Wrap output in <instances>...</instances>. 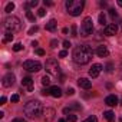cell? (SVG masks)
Instances as JSON below:
<instances>
[{
  "mask_svg": "<svg viewBox=\"0 0 122 122\" xmlns=\"http://www.w3.org/2000/svg\"><path fill=\"white\" fill-rule=\"evenodd\" d=\"M93 56V50L88 45H81L73 50V60L78 65H86L91 62V59Z\"/></svg>",
  "mask_w": 122,
  "mask_h": 122,
  "instance_id": "1",
  "label": "cell"
},
{
  "mask_svg": "<svg viewBox=\"0 0 122 122\" xmlns=\"http://www.w3.org/2000/svg\"><path fill=\"white\" fill-rule=\"evenodd\" d=\"M42 111H43V108H42V103L39 101H30L25 106V113L29 118H36V116L42 115Z\"/></svg>",
  "mask_w": 122,
  "mask_h": 122,
  "instance_id": "2",
  "label": "cell"
},
{
  "mask_svg": "<svg viewBox=\"0 0 122 122\" xmlns=\"http://www.w3.org/2000/svg\"><path fill=\"white\" fill-rule=\"evenodd\" d=\"M66 9H68V13L71 16H79L83 10V6H85V2L83 0H68L65 3Z\"/></svg>",
  "mask_w": 122,
  "mask_h": 122,
  "instance_id": "3",
  "label": "cell"
},
{
  "mask_svg": "<svg viewBox=\"0 0 122 122\" xmlns=\"http://www.w3.org/2000/svg\"><path fill=\"white\" fill-rule=\"evenodd\" d=\"M5 27H6V30L7 32H17V30H20L22 29V23H20V20H19V17H16V16H9L6 20H5Z\"/></svg>",
  "mask_w": 122,
  "mask_h": 122,
  "instance_id": "4",
  "label": "cell"
},
{
  "mask_svg": "<svg viewBox=\"0 0 122 122\" xmlns=\"http://www.w3.org/2000/svg\"><path fill=\"white\" fill-rule=\"evenodd\" d=\"M93 32V22H92V17H85L82 25H81V35L83 37H88L89 35H92Z\"/></svg>",
  "mask_w": 122,
  "mask_h": 122,
  "instance_id": "5",
  "label": "cell"
},
{
  "mask_svg": "<svg viewBox=\"0 0 122 122\" xmlns=\"http://www.w3.org/2000/svg\"><path fill=\"white\" fill-rule=\"evenodd\" d=\"M45 68H46V72H49L50 75H55V76H59L60 75L59 63H57V60H55V59H47Z\"/></svg>",
  "mask_w": 122,
  "mask_h": 122,
  "instance_id": "6",
  "label": "cell"
},
{
  "mask_svg": "<svg viewBox=\"0 0 122 122\" xmlns=\"http://www.w3.org/2000/svg\"><path fill=\"white\" fill-rule=\"evenodd\" d=\"M23 69H26L27 72H39L42 69V63L37 60H26L23 63Z\"/></svg>",
  "mask_w": 122,
  "mask_h": 122,
  "instance_id": "7",
  "label": "cell"
},
{
  "mask_svg": "<svg viewBox=\"0 0 122 122\" xmlns=\"http://www.w3.org/2000/svg\"><path fill=\"white\" fill-rule=\"evenodd\" d=\"M116 32H118V26H116V23L106 25L105 29H103V33H105L106 36H113V35H116Z\"/></svg>",
  "mask_w": 122,
  "mask_h": 122,
  "instance_id": "8",
  "label": "cell"
},
{
  "mask_svg": "<svg viewBox=\"0 0 122 122\" xmlns=\"http://www.w3.org/2000/svg\"><path fill=\"white\" fill-rule=\"evenodd\" d=\"M2 83H3V86H6V88L13 86V85H15V75H13V73H7V75H5Z\"/></svg>",
  "mask_w": 122,
  "mask_h": 122,
  "instance_id": "9",
  "label": "cell"
},
{
  "mask_svg": "<svg viewBox=\"0 0 122 122\" xmlns=\"http://www.w3.org/2000/svg\"><path fill=\"white\" fill-rule=\"evenodd\" d=\"M22 86L27 91V92H32L33 91V79L30 76H26L22 79Z\"/></svg>",
  "mask_w": 122,
  "mask_h": 122,
  "instance_id": "10",
  "label": "cell"
},
{
  "mask_svg": "<svg viewBox=\"0 0 122 122\" xmlns=\"http://www.w3.org/2000/svg\"><path fill=\"white\" fill-rule=\"evenodd\" d=\"M102 69H103V68H102L101 63H95V65H92V68L89 69V76H91V78H96V76L101 73Z\"/></svg>",
  "mask_w": 122,
  "mask_h": 122,
  "instance_id": "11",
  "label": "cell"
},
{
  "mask_svg": "<svg viewBox=\"0 0 122 122\" xmlns=\"http://www.w3.org/2000/svg\"><path fill=\"white\" fill-rule=\"evenodd\" d=\"M53 118H55V109H52V108H46L45 109V122H52L53 121Z\"/></svg>",
  "mask_w": 122,
  "mask_h": 122,
  "instance_id": "12",
  "label": "cell"
},
{
  "mask_svg": "<svg viewBox=\"0 0 122 122\" xmlns=\"http://www.w3.org/2000/svg\"><path fill=\"white\" fill-rule=\"evenodd\" d=\"M78 83H79V86L83 88V89H91V88H92V82H91L89 79H86V78H79V79H78Z\"/></svg>",
  "mask_w": 122,
  "mask_h": 122,
  "instance_id": "13",
  "label": "cell"
},
{
  "mask_svg": "<svg viewBox=\"0 0 122 122\" xmlns=\"http://www.w3.org/2000/svg\"><path fill=\"white\" fill-rule=\"evenodd\" d=\"M49 95L53 98H60L62 96V91H60L59 86H52V88H49Z\"/></svg>",
  "mask_w": 122,
  "mask_h": 122,
  "instance_id": "14",
  "label": "cell"
},
{
  "mask_svg": "<svg viewBox=\"0 0 122 122\" xmlns=\"http://www.w3.org/2000/svg\"><path fill=\"white\" fill-rule=\"evenodd\" d=\"M96 53H98V56H99V57H106V56L109 55V52H108V47H106L105 45H101V46H98V49H96Z\"/></svg>",
  "mask_w": 122,
  "mask_h": 122,
  "instance_id": "15",
  "label": "cell"
},
{
  "mask_svg": "<svg viewBox=\"0 0 122 122\" xmlns=\"http://www.w3.org/2000/svg\"><path fill=\"white\" fill-rule=\"evenodd\" d=\"M105 103L108 106H115V105H118V98L115 95H108L105 98Z\"/></svg>",
  "mask_w": 122,
  "mask_h": 122,
  "instance_id": "16",
  "label": "cell"
},
{
  "mask_svg": "<svg viewBox=\"0 0 122 122\" xmlns=\"http://www.w3.org/2000/svg\"><path fill=\"white\" fill-rule=\"evenodd\" d=\"M56 26H57V22H56L55 19H50V20L46 23V30H49V32H53V30L56 29Z\"/></svg>",
  "mask_w": 122,
  "mask_h": 122,
  "instance_id": "17",
  "label": "cell"
},
{
  "mask_svg": "<svg viewBox=\"0 0 122 122\" xmlns=\"http://www.w3.org/2000/svg\"><path fill=\"white\" fill-rule=\"evenodd\" d=\"M103 118H105L108 122H112V121L115 119V113H113L112 111H106V112H103Z\"/></svg>",
  "mask_w": 122,
  "mask_h": 122,
  "instance_id": "18",
  "label": "cell"
},
{
  "mask_svg": "<svg viewBox=\"0 0 122 122\" xmlns=\"http://www.w3.org/2000/svg\"><path fill=\"white\" fill-rule=\"evenodd\" d=\"M13 40V33L12 32H6L5 33V37H3V42L5 43H9V42H12Z\"/></svg>",
  "mask_w": 122,
  "mask_h": 122,
  "instance_id": "19",
  "label": "cell"
},
{
  "mask_svg": "<svg viewBox=\"0 0 122 122\" xmlns=\"http://www.w3.org/2000/svg\"><path fill=\"white\" fill-rule=\"evenodd\" d=\"M42 85H43V86H49V85H50V78L45 75V76L42 78Z\"/></svg>",
  "mask_w": 122,
  "mask_h": 122,
  "instance_id": "20",
  "label": "cell"
},
{
  "mask_svg": "<svg viewBox=\"0 0 122 122\" xmlns=\"http://www.w3.org/2000/svg\"><path fill=\"white\" fill-rule=\"evenodd\" d=\"M109 16L112 17V20H113V22L118 19V13L115 12V9H109Z\"/></svg>",
  "mask_w": 122,
  "mask_h": 122,
  "instance_id": "21",
  "label": "cell"
},
{
  "mask_svg": "<svg viewBox=\"0 0 122 122\" xmlns=\"http://www.w3.org/2000/svg\"><path fill=\"white\" fill-rule=\"evenodd\" d=\"M69 108H71V111H81V109H82V106H81L79 103H76V102H73Z\"/></svg>",
  "mask_w": 122,
  "mask_h": 122,
  "instance_id": "22",
  "label": "cell"
},
{
  "mask_svg": "<svg viewBox=\"0 0 122 122\" xmlns=\"http://www.w3.org/2000/svg\"><path fill=\"white\" fill-rule=\"evenodd\" d=\"M13 10H15V3H7V6H6V12L10 13V12H13Z\"/></svg>",
  "mask_w": 122,
  "mask_h": 122,
  "instance_id": "23",
  "label": "cell"
},
{
  "mask_svg": "<svg viewBox=\"0 0 122 122\" xmlns=\"http://www.w3.org/2000/svg\"><path fill=\"white\" fill-rule=\"evenodd\" d=\"M99 23H101L102 26H103V25L106 23V16H105L103 13H101V15H99Z\"/></svg>",
  "mask_w": 122,
  "mask_h": 122,
  "instance_id": "24",
  "label": "cell"
},
{
  "mask_svg": "<svg viewBox=\"0 0 122 122\" xmlns=\"http://www.w3.org/2000/svg\"><path fill=\"white\" fill-rule=\"evenodd\" d=\"M68 121H69V122H76V121H78V116L73 115V113H69V115H68Z\"/></svg>",
  "mask_w": 122,
  "mask_h": 122,
  "instance_id": "25",
  "label": "cell"
},
{
  "mask_svg": "<svg viewBox=\"0 0 122 122\" xmlns=\"http://www.w3.org/2000/svg\"><path fill=\"white\" fill-rule=\"evenodd\" d=\"M22 49H23V45H22V43H16V45L13 46V50H15V52H20Z\"/></svg>",
  "mask_w": 122,
  "mask_h": 122,
  "instance_id": "26",
  "label": "cell"
},
{
  "mask_svg": "<svg viewBox=\"0 0 122 122\" xmlns=\"http://www.w3.org/2000/svg\"><path fill=\"white\" fill-rule=\"evenodd\" d=\"M71 33H72V36H73V37H76V36H78V32H76V25H72V27H71Z\"/></svg>",
  "mask_w": 122,
  "mask_h": 122,
  "instance_id": "27",
  "label": "cell"
},
{
  "mask_svg": "<svg viewBox=\"0 0 122 122\" xmlns=\"http://www.w3.org/2000/svg\"><path fill=\"white\" fill-rule=\"evenodd\" d=\"M26 17H27L30 22H35V16H33V13H32V12H26Z\"/></svg>",
  "mask_w": 122,
  "mask_h": 122,
  "instance_id": "28",
  "label": "cell"
},
{
  "mask_svg": "<svg viewBox=\"0 0 122 122\" xmlns=\"http://www.w3.org/2000/svg\"><path fill=\"white\" fill-rule=\"evenodd\" d=\"M37 32H39V27L37 26H33V27L29 29V35H33V33H37Z\"/></svg>",
  "mask_w": 122,
  "mask_h": 122,
  "instance_id": "29",
  "label": "cell"
},
{
  "mask_svg": "<svg viewBox=\"0 0 122 122\" xmlns=\"http://www.w3.org/2000/svg\"><path fill=\"white\" fill-rule=\"evenodd\" d=\"M82 122H98V119H96V116H89V118H86Z\"/></svg>",
  "mask_w": 122,
  "mask_h": 122,
  "instance_id": "30",
  "label": "cell"
},
{
  "mask_svg": "<svg viewBox=\"0 0 122 122\" xmlns=\"http://www.w3.org/2000/svg\"><path fill=\"white\" fill-rule=\"evenodd\" d=\"M57 45H59V42H57L56 39H53V40L50 42V47H53V49H55V47H57Z\"/></svg>",
  "mask_w": 122,
  "mask_h": 122,
  "instance_id": "31",
  "label": "cell"
},
{
  "mask_svg": "<svg viewBox=\"0 0 122 122\" xmlns=\"http://www.w3.org/2000/svg\"><path fill=\"white\" fill-rule=\"evenodd\" d=\"M36 55H39V56H45V50L40 49V47H37V49H36Z\"/></svg>",
  "mask_w": 122,
  "mask_h": 122,
  "instance_id": "32",
  "label": "cell"
},
{
  "mask_svg": "<svg viewBox=\"0 0 122 122\" xmlns=\"http://www.w3.org/2000/svg\"><path fill=\"white\" fill-rule=\"evenodd\" d=\"M10 99H12V102H19V99H20V98H19V95H17V93H15V95H12V98H10Z\"/></svg>",
  "mask_w": 122,
  "mask_h": 122,
  "instance_id": "33",
  "label": "cell"
},
{
  "mask_svg": "<svg viewBox=\"0 0 122 122\" xmlns=\"http://www.w3.org/2000/svg\"><path fill=\"white\" fill-rule=\"evenodd\" d=\"M37 15H39L40 17H43V16L46 15V10H45V9H39V10H37Z\"/></svg>",
  "mask_w": 122,
  "mask_h": 122,
  "instance_id": "34",
  "label": "cell"
},
{
  "mask_svg": "<svg viewBox=\"0 0 122 122\" xmlns=\"http://www.w3.org/2000/svg\"><path fill=\"white\" fill-rule=\"evenodd\" d=\"M112 71H113V65L109 62V63L106 65V72H112Z\"/></svg>",
  "mask_w": 122,
  "mask_h": 122,
  "instance_id": "35",
  "label": "cell"
},
{
  "mask_svg": "<svg viewBox=\"0 0 122 122\" xmlns=\"http://www.w3.org/2000/svg\"><path fill=\"white\" fill-rule=\"evenodd\" d=\"M37 6V0H32V2H29V7H36Z\"/></svg>",
  "mask_w": 122,
  "mask_h": 122,
  "instance_id": "36",
  "label": "cell"
},
{
  "mask_svg": "<svg viewBox=\"0 0 122 122\" xmlns=\"http://www.w3.org/2000/svg\"><path fill=\"white\" fill-rule=\"evenodd\" d=\"M71 46H72V45H71L69 40H65V42H63V47H65V49H69Z\"/></svg>",
  "mask_w": 122,
  "mask_h": 122,
  "instance_id": "37",
  "label": "cell"
},
{
  "mask_svg": "<svg viewBox=\"0 0 122 122\" xmlns=\"http://www.w3.org/2000/svg\"><path fill=\"white\" fill-rule=\"evenodd\" d=\"M59 56H60V57H66V56H68V52H66V50H60V52H59Z\"/></svg>",
  "mask_w": 122,
  "mask_h": 122,
  "instance_id": "38",
  "label": "cell"
},
{
  "mask_svg": "<svg viewBox=\"0 0 122 122\" xmlns=\"http://www.w3.org/2000/svg\"><path fill=\"white\" fill-rule=\"evenodd\" d=\"M66 93H68V95H73V93H75V89H73V88H69V89L66 91Z\"/></svg>",
  "mask_w": 122,
  "mask_h": 122,
  "instance_id": "39",
  "label": "cell"
},
{
  "mask_svg": "<svg viewBox=\"0 0 122 122\" xmlns=\"http://www.w3.org/2000/svg\"><path fill=\"white\" fill-rule=\"evenodd\" d=\"M12 122H26V121H25L23 118H15V119H13Z\"/></svg>",
  "mask_w": 122,
  "mask_h": 122,
  "instance_id": "40",
  "label": "cell"
},
{
  "mask_svg": "<svg viewBox=\"0 0 122 122\" xmlns=\"http://www.w3.org/2000/svg\"><path fill=\"white\" fill-rule=\"evenodd\" d=\"M6 101H7V99H6V96H2V98H0V105H5V103H6Z\"/></svg>",
  "mask_w": 122,
  "mask_h": 122,
  "instance_id": "41",
  "label": "cell"
},
{
  "mask_svg": "<svg viewBox=\"0 0 122 122\" xmlns=\"http://www.w3.org/2000/svg\"><path fill=\"white\" fill-rule=\"evenodd\" d=\"M43 3H45V6H52V5H53L52 2H49V0H45V2H43Z\"/></svg>",
  "mask_w": 122,
  "mask_h": 122,
  "instance_id": "42",
  "label": "cell"
},
{
  "mask_svg": "<svg viewBox=\"0 0 122 122\" xmlns=\"http://www.w3.org/2000/svg\"><path fill=\"white\" fill-rule=\"evenodd\" d=\"M42 95H45V96L49 95V89H43V91H42Z\"/></svg>",
  "mask_w": 122,
  "mask_h": 122,
  "instance_id": "43",
  "label": "cell"
},
{
  "mask_svg": "<svg viewBox=\"0 0 122 122\" xmlns=\"http://www.w3.org/2000/svg\"><path fill=\"white\" fill-rule=\"evenodd\" d=\"M63 113H66V115L71 113V108H65V109H63Z\"/></svg>",
  "mask_w": 122,
  "mask_h": 122,
  "instance_id": "44",
  "label": "cell"
},
{
  "mask_svg": "<svg viewBox=\"0 0 122 122\" xmlns=\"http://www.w3.org/2000/svg\"><path fill=\"white\" fill-rule=\"evenodd\" d=\"M99 6H101V7H106V2H101Z\"/></svg>",
  "mask_w": 122,
  "mask_h": 122,
  "instance_id": "45",
  "label": "cell"
},
{
  "mask_svg": "<svg viewBox=\"0 0 122 122\" xmlns=\"http://www.w3.org/2000/svg\"><path fill=\"white\" fill-rule=\"evenodd\" d=\"M62 32H63V33H68V32H69V29H68V27H63V29H62Z\"/></svg>",
  "mask_w": 122,
  "mask_h": 122,
  "instance_id": "46",
  "label": "cell"
},
{
  "mask_svg": "<svg viewBox=\"0 0 122 122\" xmlns=\"http://www.w3.org/2000/svg\"><path fill=\"white\" fill-rule=\"evenodd\" d=\"M32 46H35V47H36V46H37V42H36V40H33V42H32Z\"/></svg>",
  "mask_w": 122,
  "mask_h": 122,
  "instance_id": "47",
  "label": "cell"
},
{
  "mask_svg": "<svg viewBox=\"0 0 122 122\" xmlns=\"http://www.w3.org/2000/svg\"><path fill=\"white\" fill-rule=\"evenodd\" d=\"M118 6H121V7H122V0H118Z\"/></svg>",
  "mask_w": 122,
  "mask_h": 122,
  "instance_id": "48",
  "label": "cell"
},
{
  "mask_svg": "<svg viewBox=\"0 0 122 122\" xmlns=\"http://www.w3.org/2000/svg\"><path fill=\"white\" fill-rule=\"evenodd\" d=\"M57 122H68V121H66V119H59Z\"/></svg>",
  "mask_w": 122,
  "mask_h": 122,
  "instance_id": "49",
  "label": "cell"
},
{
  "mask_svg": "<svg viewBox=\"0 0 122 122\" xmlns=\"http://www.w3.org/2000/svg\"><path fill=\"white\" fill-rule=\"evenodd\" d=\"M121 30H122V23H121Z\"/></svg>",
  "mask_w": 122,
  "mask_h": 122,
  "instance_id": "50",
  "label": "cell"
},
{
  "mask_svg": "<svg viewBox=\"0 0 122 122\" xmlns=\"http://www.w3.org/2000/svg\"><path fill=\"white\" fill-rule=\"evenodd\" d=\"M121 105H122V99H121Z\"/></svg>",
  "mask_w": 122,
  "mask_h": 122,
  "instance_id": "51",
  "label": "cell"
},
{
  "mask_svg": "<svg viewBox=\"0 0 122 122\" xmlns=\"http://www.w3.org/2000/svg\"><path fill=\"white\" fill-rule=\"evenodd\" d=\"M121 122H122V118H121Z\"/></svg>",
  "mask_w": 122,
  "mask_h": 122,
  "instance_id": "52",
  "label": "cell"
}]
</instances>
